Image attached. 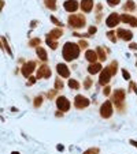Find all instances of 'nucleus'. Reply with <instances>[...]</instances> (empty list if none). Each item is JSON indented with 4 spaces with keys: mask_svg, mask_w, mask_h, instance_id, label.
<instances>
[{
    "mask_svg": "<svg viewBox=\"0 0 137 154\" xmlns=\"http://www.w3.org/2000/svg\"><path fill=\"white\" fill-rule=\"evenodd\" d=\"M62 56L66 61H73V60L78 59L80 56V46L75 42H66L62 49Z\"/></svg>",
    "mask_w": 137,
    "mask_h": 154,
    "instance_id": "1",
    "label": "nucleus"
},
{
    "mask_svg": "<svg viewBox=\"0 0 137 154\" xmlns=\"http://www.w3.org/2000/svg\"><path fill=\"white\" fill-rule=\"evenodd\" d=\"M67 22L71 29H82L85 26V23H87V19L81 14H73V15H70L67 18Z\"/></svg>",
    "mask_w": 137,
    "mask_h": 154,
    "instance_id": "2",
    "label": "nucleus"
},
{
    "mask_svg": "<svg viewBox=\"0 0 137 154\" xmlns=\"http://www.w3.org/2000/svg\"><path fill=\"white\" fill-rule=\"evenodd\" d=\"M125 95H126V91L123 90V89H115L114 93H113V102H114L117 106H118L119 112H123V100H125Z\"/></svg>",
    "mask_w": 137,
    "mask_h": 154,
    "instance_id": "3",
    "label": "nucleus"
},
{
    "mask_svg": "<svg viewBox=\"0 0 137 154\" xmlns=\"http://www.w3.org/2000/svg\"><path fill=\"white\" fill-rule=\"evenodd\" d=\"M114 113V109H113V102L110 100L104 101L100 106V116L103 119H110Z\"/></svg>",
    "mask_w": 137,
    "mask_h": 154,
    "instance_id": "4",
    "label": "nucleus"
},
{
    "mask_svg": "<svg viewBox=\"0 0 137 154\" xmlns=\"http://www.w3.org/2000/svg\"><path fill=\"white\" fill-rule=\"evenodd\" d=\"M91 104V101L88 100L85 95L82 94H78L75 95V98H74V106L77 109H84V108H88Z\"/></svg>",
    "mask_w": 137,
    "mask_h": 154,
    "instance_id": "5",
    "label": "nucleus"
},
{
    "mask_svg": "<svg viewBox=\"0 0 137 154\" xmlns=\"http://www.w3.org/2000/svg\"><path fill=\"white\" fill-rule=\"evenodd\" d=\"M111 71H110L108 67H106L104 70H101L100 71V77H99V85L100 86H107L108 85V82L111 81Z\"/></svg>",
    "mask_w": 137,
    "mask_h": 154,
    "instance_id": "6",
    "label": "nucleus"
},
{
    "mask_svg": "<svg viewBox=\"0 0 137 154\" xmlns=\"http://www.w3.org/2000/svg\"><path fill=\"white\" fill-rule=\"evenodd\" d=\"M52 75V71H51V68L47 66V64H43L38 67L37 70V79H47V78H51Z\"/></svg>",
    "mask_w": 137,
    "mask_h": 154,
    "instance_id": "7",
    "label": "nucleus"
},
{
    "mask_svg": "<svg viewBox=\"0 0 137 154\" xmlns=\"http://www.w3.org/2000/svg\"><path fill=\"white\" fill-rule=\"evenodd\" d=\"M34 70H36V61L32 60V61H27V63L23 64L22 68H21V73H22V75L25 78H29Z\"/></svg>",
    "mask_w": 137,
    "mask_h": 154,
    "instance_id": "8",
    "label": "nucleus"
},
{
    "mask_svg": "<svg viewBox=\"0 0 137 154\" xmlns=\"http://www.w3.org/2000/svg\"><path fill=\"white\" fill-rule=\"evenodd\" d=\"M70 101L64 97V95H60V97H58L56 98V106H58V109L59 110H62V112H67L68 109H70Z\"/></svg>",
    "mask_w": 137,
    "mask_h": 154,
    "instance_id": "9",
    "label": "nucleus"
},
{
    "mask_svg": "<svg viewBox=\"0 0 137 154\" xmlns=\"http://www.w3.org/2000/svg\"><path fill=\"white\" fill-rule=\"evenodd\" d=\"M119 21H121V17H119L117 12H111L107 17V19H106V25L110 27V29H114L117 25L119 23Z\"/></svg>",
    "mask_w": 137,
    "mask_h": 154,
    "instance_id": "10",
    "label": "nucleus"
},
{
    "mask_svg": "<svg viewBox=\"0 0 137 154\" xmlns=\"http://www.w3.org/2000/svg\"><path fill=\"white\" fill-rule=\"evenodd\" d=\"M63 7L67 12H75V11L78 10V7H80V4H78L77 0H66Z\"/></svg>",
    "mask_w": 137,
    "mask_h": 154,
    "instance_id": "11",
    "label": "nucleus"
},
{
    "mask_svg": "<svg viewBox=\"0 0 137 154\" xmlns=\"http://www.w3.org/2000/svg\"><path fill=\"white\" fill-rule=\"evenodd\" d=\"M117 37L123 41H130L133 38V33L130 30H125V29H118L117 30Z\"/></svg>",
    "mask_w": 137,
    "mask_h": 154,
    "instance_id": "12",
    "label": "nucleus"
},
{
    "mask_svg": "<svg viewBox=\"0 0 137 154\" xmlns=\"http://www.w3.org/2000/svg\"><path fill=\"white\" fill-rule=\"evenodd\" d=\"M56 73L59 74L62 78H68L70 77V70L64 63H59L56 66Z\"/></svg>",
    "mask_w": 137,
    "mask_h": 154,
    "instance_id": "13",
    "label": "nucleus"
},
{
    "mask_svg": "<svg viewBox=\"0 0 137 154\" xmlns=\"http://www.w3.org/2000/svg\"><path fill=\"white\" fill-rule=\"evenodd\" d=\"M121 21H122L123 23H128V25H130L132 27H137V18H136V17H133V15L123 14V15H121Z\"/></svg>",
    "mask_w": 137,
    "mask_h": 154,
    "instance_id": "14",
    "label": "nucleus"
},
{
    "mask_svg": "<svg viewBox=\"0 0 137 154\" xmlns=\"http://www.w3.org/2000/svg\"><path fill=\"white\" fill-rule=\"evenodd\" d=\"M62 36H63V30L58 27V29L51 30V32L47 34V38H48V40H54L55 41V40H58V38H60Z\"/></svg>",
    "mask_w": 137,
    "mask_h": 154,
    "instance_id": "15",
    "label": "nucleus"
},
{
    "mask_svg": "<svg viewBox=\"0 0 137 154\" xmlns=\"http://www.w3.org/2000/svg\"><path fill=\"white\" fill-rule=\"evenodd\" d=\"M101 70H103V66L100 63H91L88 66V73L91 74V75H95V74L100 73Z\"/></svg>",
    "mask_w": 137,
    "mask_h": 154,
    "instance_id": "16",
    "label": "nucleus"
},
{
    "mask_svg": "<svg viewBox=\"0 0 137 154\" xmlns=\"http://www.w3.org/2000/svg\"><path fill=\"white\" fill-rule=\"evenodd\" d=\"M93 6H95L93 0H81V10L84 12H91Z\"/></svg>",
    "mask_w": 137,
    "mask_h": 154,
    "instance_id": "17",
    "label": "nucleus"
},
{
    "mask_svg": "<svg viewBox=\"0 0 137 154\" xmlns=\"http://www.w3.org/2000/svg\"><path fill=\"white\" fill-rule=\"evenodd\" d=\"M85 59H87L89 63H97V53H96V50L88 49L87 52H85Z\"/></svg>",
    "mask_w": 137,
    "mask_h": 154,
    "instance_id": "18",
    "label": "nucleus"
},
{
    "mask_svg": "<svg viewBox=\"0 0 137 154\" xmlns=\"http://www.w3.org/2000/svg\"><path fill=\"white\" fill-rule=\"evenodd\" d=\"M36 53L38 56V59L43 60V61H47L48 60V55H47V50L43 48V46H37L36 48Z\"/></svg>",
    "mask_w": 137,
    "mask_h": 154,
    "instance_id": "19",
    "label": "nucleus"
},
{
    "mask_svg": "<svg viewBox=\"0 0 137 154\" xmlns=\"http://www.w3.org/2000/svg\"><path fill=\"white\" fill-rule=\"evenodd\" d=\"M136 10V3L133 1V0H128L125 4H123V11H126V12H132Z\"/></svg>",
    "mask_w": 137,
    "mask_h": 154,
    "instance_id": "20",
    "label": "nucleus"
},
{
    "mask_svg": "<svg viewBox=\"0 0 137 154\" xmlns=\"http://www.w3.org/2000/svg\"><path fill=\"white\" fill-rule=\"evenodd\" d=\"M96 53H97V59L100 60V61H104L106 59H107V53H106V50L101 48V46H99L97 49H96Z\"/></svg>",
    "mask_w": 137,
    "mask_h": 154,
    "instance_id": "21",
    "label": "nucleus"
},
{
    "mask_svg": "<svg viewBox=\"0 0 137 154\" xmlns=\"http://www.w3.org/2000/svg\"><path fill=\"white\" fill-rule=\"evenodd\" d=\"M108 68H110V71H111V75L114 77L115 74H117V71H118V61H117V60H113V61L110 63Z\"/></svg>",
    "mask_w": 137,
    "mask_h": 154,
    "instance_id": "22",
    "label": "nucleus"
},
{
    "mask_svg": "<svg viewBox=\"0 0 137 154\" xmlns=\"http://www.w3.org/2000/svg\"><path fill=\"white\" fill-rule=\"evenodd\" d=\"M68 87L70 89H73V90H78L80 87H81V85H80V82L75 81V79H68Z\"/></svg>",
    "mask_w": 137,
    "mask_h": 154,
    "instance_id": "23",
    "label": "nucleus"
},
{
    "mask_svg": "<svg viewBox=\"0 0 137 154\" xmlns=\"http://www.w3.org/2000/svg\"><path fill=\"white\" fill-rule=\"evenodd\" d=\"M106 36H107V38H108L113 44H117V40H118V37H117V34H115V32H113V30H110V32L106 33Z\"/></svg>",
    "mask_w": 137,
    "mask_h": 154,
    "instance_id": "24",
    "label": "nucleus"
},
{
    "mask_svg": "<svg viewBox=\"0 0 137 154\" xmlns=\"http://www.w3.org/2000/svg\"><path fill=\"white\" fill-rule=\"evenodd\" d=\"M41 44V40L37 37V38H32V40L29 41V46H32V48H37V46Z\"/></svg>",
    "mask_w": 137,
    "mask_h": 154,
    "instance_id": "25",
    "label": "nucleus"
},
{
    "mask_svg": "<svg viewBox=\"0 0 137 154\" xmlns=\"http://www.w3.org/2000/svg\"><path fill=\"white\" fill-rule=\"evenodd\" d=\"M45 7H48L50 10H56V0H45Z\"/></svg>",
    "mask_w": 137,
    "mask_h": 154,
    "instance_id": "26",
    "label": "nucleus"
},
{
    "mask_svg": "<svg viewBox=\"0 0 137 154\" xmlns=\"http://www.w3.org/2000/svg\"><path fill=\"white\" fill-rule=\"evenodd\" d=\"M63 87H64V83L62 82V79H60V78H56V79H55V89H56V90H62Z\"/></svg>",
    "mask_w": 137,
    "mask_h": 154,
    "instance_id": "27",
    "label": "nucleus"
},
{
    "mask_svg": "<svg viewBox=\"0 0 137 154\" xmlns=\"http://www.w3.org/2000/svg\"><path fill=\"white\" fill-rule=\"evenodd\" d=\"M99 153H100V149H99V147H89V149H87L82 154H99Z\"/></svg>",
    "mask_w": 137,
    "mask_h": 154,
    "instance_id": "28",
    "label": "nucleus"
},
{
    "mask_svg": "<svg viewBox=\"0 0 137 154\" xmlns=\"http://www.w3.org/2000/svg\"><path fill=\"white\" fill-rule=\"evenodd\" d=\"M43 95H37L36 98H34V101H33V105H34V108H38V106H41V104H43Z\"/></svg>",
    "mask_w": 137,
    "mask_h": 154,
    "instance_id": "29",
    "label": "nucleus"
},
{
    "mask_svg": "<svg viewBox=\"0 0 137 154\" xmlns=\"http://www.w3.org/2000/svg\"><path fill=\"white\" fill-rule=\"evenodd\" d=\"M45 41H47V45L50 46L51 49H56V48H58V42H56V41H54V40H48V38H45Z\"/></svg>",
    "mask_w": 137,
    "mask_h": 154,
    "instance_id": "30",
    "label": "nucleus"
},
{
    "mask_svg": "<svg viewBox=\"0 0 137 154\" xmlns=\"http://www.w3.org/2000/svg\"><path fill=\"white\" fill-rule=\"evenodd\" d=\"M50 19H51V22L54 23L55 26H60V27L63 26V23L60 22V21H59V19H58V18H55L54 15H51V17H50Z\"/></svg>",
    "mask_w": 137,
    "mask_h": 154,
    "instance_id": "31",
    "label": "nucleus"
},
{
    "mask_svg": "<svg viewBox=\"0 0 137 154\" xmlns=\"http://www.w3.org/2000/svg\"><path fill=\"white\" fill-rule=\"evenodd\" d=\"M1 41H3V46L6 48L7 53H8V55H13V52H11V49H10V45H8V42H7V40H6L4 37H1Z\"/></svg>",
    "mask_w": 137,
    "mask_h": 154,
    "instance_id": "32",
    "label": "nucleus"
},
{
    "mask_svg": "<svg viewBox=\"0 0 137 154\" xmlns=\"http://www.w3.org/2000/svg\"><path fill=\"white\" fill-rule=\"evenodd\" d=\"M92 86V78H85L84 81V89H91Z\"/></svg>",
    "mask_w": 137,
    "mask_h": 154,
    "instance_id": "33",
    "label": "nucleus"
},
{
    "mask_svg": "<svg viewBox=\"0 0 137 154\" xmlns=\"http://www.w3.org/2000/svg\"><path fill=\"white\" fill-rule=\"evenodd\" d=\"M78 46H80V49H87L88 48V42L84 40H80L78 41Z\"/></svg>",
    "mask_w": 137,
    "mask_h": 154,
    "instance_id": "34",
    "label": "nucleus"
},
{
    "mask_svg": "<svg viewBox=\"0 0 137 154\" xmlns=\"http://www.w3.org/2000/svg\"><path fill=\"white\" fill-rule=\"evenodd\" d=\"M122 77H123V79H125V81H130V73H129V71H126L125 68L122 70Z\"/></svg>",
    "mask_w": 137,
    "mask_h": 154,
    "instance_id": "35",
    "label": "nucleus"
},
{
    "mask_svg": "<svg viewBox=\"0 0 137 154\" xmlns=\"http://www.w3.org/2000/svg\"><path fill=\"white\" fill-rule=\"evenodd\" d=\"M121 3V0H107V4L110 7H115V6H118Z\"/></svg>",
    "mask_w": 137,
    "mask_h": 154,
    "instance_id": "36",
    "label": "nucleus"
},
{
    "mask_svg": "<svg viewBox=\"0 0 137 154\" xmlns=\"http://www.w3.org/2000/svg\"><path fill=\"white\" fill-rule=\"evenodd\" d=\"M96 32H97V27L96 26H91L89 29H88V34H89V36H93Z\"/></svg>",
    "mask_w": 137,
    "mask_h": 154,
    "instance_id": "37",
    "label": "nucleus"
},
{
    "mask_svg": "<svg viewBox=\"0 0 137 154\" xmlns=\"http://www.w3.org/2000/svg\"><path fill=\"white\" fill-rule=\"evenodd\" d=\"M129 89H130L133 93H136V94H137V85L134 83V82H130V85H129Z\"/></svg>",
    "mask_w": 137,
    "mask_h": 154,
    "instance_id": "38",
    "label": "nucleus"
},
{
    "mask_svg": "<svg viewBox=\"0 0 137 154\" xmlns=\"http://www.w3.org/2000/svg\"><path fill=\"white\" fill-rule=\"evenodd\" d=\"M36 81H37V78H34V77H29V82H27V85H29V86H32L33 83H36Z\"/></svg>",
    "mask_w": 137,
    "mask_h": 154,
    "instance_id": "39",
    "label": "nucleus"
},
{
    "mask_svg": "<svg viewBox=\"0 0 137 154\" xmlns=\"http://www.w3.org/2000/svg\"><path fill=\"white\" fill-rule=\"evenodd\" d=\"M110 91H111V87H110V86H104V89H103V94H104V95H108Z\"/></svg>",
    "mask_w": 137,
    "mask_h": 154,
    "instance_id": "40",
    "label": "nucleus"
},
{
    "mask_svg": "<svg viewBox=\"0 0 137 154\" xmlns=\"http://www.w3.org/2000/svg\"><path fill=\"white\" fill-rule=\"evenodd\" d=\"M56 91H58L56 89H54L52 91H48V94H47V95H48V98H52V97H54V95L56 94Z\"/></svg>",
    "mask_w": 137,
    "mask_h": 154,
    "instance_id": "41",
    "label": "nucleus"
},
{
    "mask_svg": "<svg viewBox=\"0 0 137 154\" xmlns=\"http://www.w3.org/2000/svg\"><path fill=\"white\" fill-rule=\"evenodd\" d=\"M129 48H130L132 50H137V44L136 42H132V44L129 45Z\"/></svg>",
    "mask_w": 137,
    "mask_h": 154,
    "instance_id": "42",
    "label": "nucleus"
},
{
    "mask_svg": "<svg viewBox=\"0 0 137 154\" xmlns=\"http://www.w3.org/2000/svg\"><path fill=\"white\" fill-rule=\"evenodd\" d=\"M37 25H38V21H32V23H30V27H32V29H34Z\"/></svg>",
    "mask_w": 137,
    "mask_h": 154,
    "instance_id": "43",
    "label": "nucleus"
},
{
    "mask_svg": "<svg viewBox=\"0 0 137 154\" xmlns=\"http://www.w3.org/2000/svg\"><path fill=\"white\" fill-rule=\"evenodd\" d=\"M56 149L59 150V151H63V150H64V146L63 145H58V146H56Z\"/></svg>",
    "mask_w": 137,
    "mask_h": 154,
    "instance_id": "44",
    "label": "nucleus"
},
{
    "mask_svg": "<svg viewBox=\"0 0 137 154\" xmlns=\"http://www.w3.org/2000/svg\"><path fill=\"white\" fill-rule=\"evenodd\" d=\"M129 143H130L132 146H134V147H137V142H136V141H133V139H130V141H129Z\"/></svg>",
    "mask_w": 137,
    "mask_h": 154,
    "instance_id": "45",
    "label": "nucleus"
},
{
    "mask_svg": "<svg viewBox=\"0 0 137 154\" xmlns=\"http://www.w3.org/2000/svg\"><path fill=\"white\" fill-rule=\"evenodd\" d=\"M3 7H4V0H0V11H1Z\"/></svg>",
    "mask_w": 137,
    "mask_h": 154,
    "instance_id": "46",
    "label": "nucleus"
},
{
    "mask_svg": "<svg viewBox=\"0 0 137 154\" xmlns=\"http://www.w3.org/2000/svg\"><path fill=\"white\" fill-rule=\"evenodd\" d=\"M62 115H63V112H56V116H58V117H59V116H62Z\"/></svg>",
    "mask_w": 137,
    "mask_h": 154,
    "instance_id": "47",
    "label": "nucleus"
},
{
    "mask_svg": "<svg viewBox=\"0 0 137 154\" xmlns=\"http://www.w3.org/2000/svg\"><path fill=\"white\" fill-rule=\"evenodd\" d=\"M3 48H4V46L1 45V42H0V49H3Z\"/></svg>",
    "mask_w": 137,
    "mask_h": 154,
    "instance_id": "48",
    "label": "nucleus"
},
{
    "mask_svg": "<svg viewBox=\"0 0 137 154\" xmlns=\"http://www.w3.org/2000/svg\"><path fill=\"white\" fill-rule=\"evenodd\" d=\"M11 154H19V153H18V151H13V153H11Z\"/></svg>",
    "mask_w": 137,
    "mask_h": 154,
    "instance_id": "49",
    "label": "nucleus"
},
{
    "mask_svg": "<svg viewBox=\"0 0 137 154\" xmlns=\"http://www.w3.org/2000/svg\"><path fill=\"white\" fill-rule=\"evenodd\" d=\"M136 66H137V61H136Z\"/></svg>",
    "mask_w": 137,
    "mask_h": 154,
    "instance_id": "50",
    "label": "nucleus"
}]
</instances>
